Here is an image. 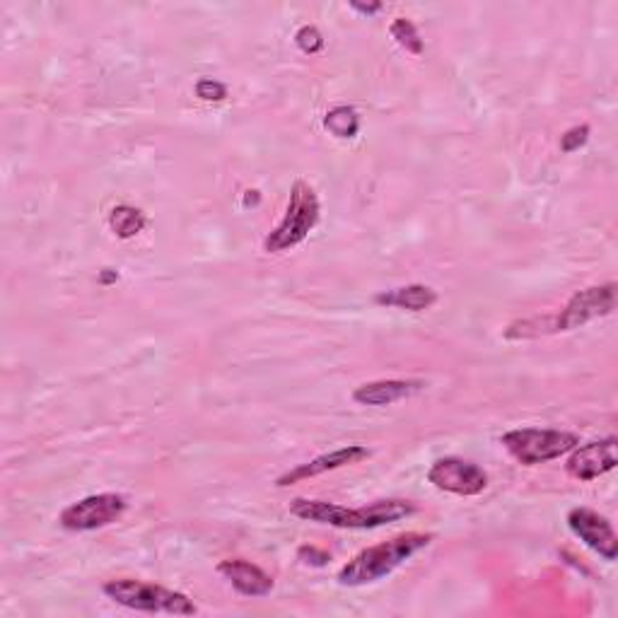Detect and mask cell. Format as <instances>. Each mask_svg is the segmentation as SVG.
<instances>
[{"label":"cell","mask_w":618,"mask_h":618,"mask_svg":"<svg viewBox=\"0 0 618 618\" xmlns=\"http://www.w3.org/2000/svg\"><path fill=\"white\" fill-rule=\"evenodd\" d=\"M290 513L305 519V522L329 525L339 529H377L384 525L399 522V519L411 517L416 513V505L408 501H377L365 507H343L327 501H307V497H298L290 503Z\"/></svg>","instance_id":"6da1fadb"},{"label":"cell","mask_w":618,"mask_h":618,"mask_svg":"<svg viewBox=\"0 0 618 618\" xmlns=\"http://www.w3.org/2000/svg\"><path fill=\"white\" fill-rule=\"evenodd\" d=\"M432 544V534H420V531H408V534H399L382 544L370 546L357 553L339 572V582L343 588H363V584H373L377 580L392 575L396 568L404 566L408 558H414L418 551L428 548Z\"/></svg>","instance_id":"7a4b0ae2"},{"label":"cell","mask_w":618,"mask_h":618,"mask_svg":"<svg viewBox=\"0 0 618 618\" xmlns=\"http://www.w3.org/2000/svg\"><path fill=\"white\" fill-rule=\"evenodd\" d=\"M321 215V205L317 193L307 181L298 179L290 189V201L283 220L276 225V230L264 240V249L268 254H283L288 249H295L310 237V232L317 227Z\"/></svg>","instance_id":"3957f363"},{"label":"cell","mask_w":618,"mask_h":618,"mask_svg":"<svg viewBox=\"0 0 618 618\" xmlns=\"http://www.w3.org/2000/svg\"><path fill=\"white\" fill-rule=\"evenodd\" d=\"M102 590L112 602L134 611L172 614V616H193L199 611L197 604H193L184 592H175L153 582L122 578V580H110Z\"/></svg>","instance_id":"277c9868"},{"label":"cell","mask_w":618,"mask_h":618,"mask_svg":"<svg viewBox=\"0 0 618 618\" xmlns=\"http://www.w3.org/2000/svg\"><path fill=\"white\" fill-rule=\"evenodd\" d=\"M503 447L525 466L546 464L572 452L580 444L575 432L551 430V428H519L509 430L501 438Z\"/></svg>","instance_id":"5b68a950"},{"label":"cell","mask_w":618,"mask_h":618,"mask_svg":"<svg viewBox=\"0 0 618 618\" xmlns=\"http://www.w3.org/2000/svg\"><path fill=\"white\" fill-rule=\"evenodd\" d=\"M616 307V283L590 286L568 300L560 314H553V333L580 329L594 319L609 317Z\"/></svg>","instance_id":"8992f818"},{"label":"cell","mask_w":618,"mask_h":618,"mask_svg":"<svg viewBox=\"0 0 618 618\" xmlns=\"http://www.w3.org/2000/svg\"><path fill=\"white\" fill-rule=\"evenodd\" d=\"M128 501L122 493H97L63 509L59 522L68 531H94L114 525L126 513Z\"/></svg>","instance_id":"52a82bcc"},{"label":"cell","mask_w":618,"mask_h":618,"mask_svg":"<svg viewBox=\"0 0 618 618\" xmlns=\"http://www.w3.org/2000/svg\"><path fill=\"white\" fill-rule=\"evenodd\" d=\"M428 481L436 485L438 491L474 497L481 495L488 488V474L474 462L459 457H442L428 469Z\"/></svg>","instance_id":"ba28073f"},{"label":"cell","mask_w":618,"mask_h":618,"mask_svg":"<svg viewBox=\"0 0 618 618\" xmlns=\"http://www.w3.org/2000/svg\"><path fill=\"white\" fill-rule=\"evenodd\" d=\"M568 527L584 546L600 553L604 560H616L618 539L609 519L590 507H575L568 513Z\"/></svg>","instance_id":"9c48e42d"},{"label":"cell","mask_w":618,"mask_h":618,"mask_svg":"<svg viewBox=\"0 0 618 618\" xmlns=\"http://www.w3.org/2000/svg\"><path fill=\"white\" fill-rule=\"evenodd\" d=\"M616 447H618V440L614 436L588 442V444H582V447L578 444L566 464L568 476H572V479H578L582 483H588V481L600 479V476L604 474L614 471L618 464Z\"/></svg>","instance_id":"30bf717a"},{"label":"cell","mask_w":618,"mask_h":618,"mask_svg":"<svg viewBox=\"0 0 618 618\" xmlns=\"http://www.w3.org/2000/svg\"><path fill=\"white\" fill-rule=\"evenodd\" d=\"M370 457V450L363 447V444H349V447H341V450H333L329 454H321V457L312 459L307 464H300L295 469L288 471L280 476L276 481L278 488H286V485H295L300 481H307L314 479V476H321L327 471H336V469H343V466H351Z\"/></svg>","instance_id":"8fae6325"},{"label":"cell","mask_w":618,"mask_h":618,"mask_svg":"<svg viewBox=\"0 0 618 618\" xmlns=\"http://www.w3.org/2000/svg\"><path fill=\"white\" fill-rule=\"evenodd\" d=\"M218 572L242 596L258 600V596H268L270 592H274V578H270L264 568H258L254 566V563H249L244 558L223 560L218 566Z\"/></svg>","instance_id":"7c38bea8"},{"label":"cell","mask_w":618,"mask_h":618,"mask_svg":"<svg viewBox=\"0 0 618 618\" xmlns=\"http://www.w3.org/2000/svg\"><path fill=\"white\" fill-rule=\"evenodd\" d=\"M426 389L422 379H379V382L361 384L353 392V401L363 406H392Z\"/></svg>","instance_id":"4fadbf2b"},{"label":"cell","mask_w":618,"mask_h":618,"mask_svg":"<svg viewBox=\"0 0 618 618\" xmlns=\"http://www.w3.org/2000/svg\"><path fill=\"white\" fill-rule=\"evenodd\" d=\"M375 302L382 307H396V310H408V312H422L430 310L438 302V292L432 290L430 286H404V288H394L387 292H379L375 295Z\"/></svg>","instance_id":"5bb4252c"},{"label":"cell","mask_w":618,"mask_h":618,"mask_svg":"<svg viewBox=\"0 0 618 618\" xmlns=\"http://www.w3.org/2000/svg\"><path fill=\"white\" fill-rule=\"evenodd\" d=\"M146 225H148L146 213L140 209H134V205L122 203L110 213V227L118 240H134L136 235L146 230Z\"/></svg>","instance_id":"9a60e30c"},{"label":"cell","mask_w":618,"mask_h":618,"mask_svg":"<svg viewBox=\"0 0 618 618\" xmlns=\"http://www.w3.org/2000/svg\"><path fill=\"white\" fill-rule=\"evenodd\" d=\"M324 128H327L333 138L351 140L361 131V116H357L353 106H333V110L324 116Z\"/></svg>","instance_id":"2e32d148"},{"label":"cell","mask_w":618,"mask_h":618,"mask_svg":"<svg viewBox=\"0 0 618 618\" xmlns=\"http://www.w3.org/2000/svg\"><path fill=\"white\" fill-rule=\"evenodd\" d=\"M389 31H392V37L396 39V45L401 49H406L408 53H414V56H420L422 53V39L418 35V27L411 23V20L406 17H396L392 27H389Z\"/></svg>","instance_id":"e0dca14e"},{"label":"cell","mask_w":618,"mask_h":618,"mask_svg":"<svg viewBox=\"0 0 618 618\" xmlns=\"http://www.w3.org/2000/svg\"><path fill=\"white\" fill-rule=\"evenodd\" d=\"M295 45H298V49L302 53H307V56H312V53H319L324 49V37H321V31L317 27L305 25V27L298 29Z\"/></svg>","instance_id":"ac0fdd59"},{"label":"cell","mask_w":618,"mask_h":618,"mask_svg":"<svg viewBox=\"0 0 618 618\" xmlns=\"http://www.w3.org/2000/svg\"><path fill=\"white\" fill-rule=\"evenodd\" d=\"M588 140H590V126L588 124L572 126L560 136V150L566 155H570V153H575V150H580L584 143H588Z\"/></svg>","instance_id":"d6986e66"},{"label":"cell","mask_w":618,"mask_h":618,"mask_svg":"<svg viewBox=\"0 0 618 618\" xmlns=\"http://www.w3.org/2000/svg\"><path fill=\"white\" fill-rule=\"evenodd\" d=\"M197 97L203 102H223L227 97V85L213 78H203L197 83Z\"/></svg>","instance_id":"ffe728a7"},{"label":"cell","mask_w":618,"mask_h":618,"mask_svg":"<svg viewBox=\"0 0 618 618\" xmlns=\"http://www.w3.org/2000/svg\"><path fill=\"white\" fill-rule=\"evenodd\" d=\"M298 558L305 563V566H312V568H324L331 560L329 553L317 548V546H300L298 548Z\"/></svg>","instance_id":"44dd1931"},{"label":"cell","mask_w":618,"mask_h":618,"mask_svg":"<svg viewBox=\"0 0 618 618\" xmlns=\"http://www.w3.org/2000/svg\"><path fill=\"white\" fill-rule=\"evenodd\" d=\"M351 8L355 10V13H363V15H377L379 10H382V3H367V5H363V3H351Z\"/></svg>","instance_id":"7402d4cb"},{"label":"cell","mask_w":618,"mask_h":618,"mask_svg":"<svg viewBox=\"0 0 618 618\" xmlns=\"http://www.w3.org/2000/svg\"><path fill=\"white\" fill-rule=\"evenodd\" d=\"M116 280H118V274L114 268H102L100 270V283L102 286H112V283H116Z\"/></svg>","instance_id":"603a6c76"},{"label":"cell","mask_w":618,"mask_h":618,"mask_svg":"<svg viewBox=\"0 0 618 618\" xmlns=\"http://www.w3.org/2000/svg\"><path fill=\"white\" fill-rule=\"evenodd\" d=\"M258 201H262V197H258V191H247V197H244L247 209H249V205H258Z\"/></svg>","instance_id":"cb8c5ba5"}]
</instances>
